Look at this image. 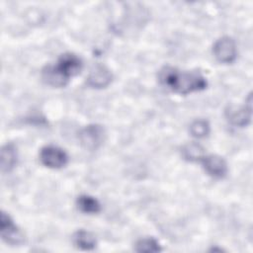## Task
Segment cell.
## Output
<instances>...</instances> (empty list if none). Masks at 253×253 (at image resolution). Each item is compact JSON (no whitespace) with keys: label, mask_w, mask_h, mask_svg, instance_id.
Masks as SVG:
<instances>
[{"label":"cell","mask_w":253,"mask_h":253,"mask_svg":"<svg viewBox=\"0 0 253 253\" xmlns=\"http://www.w3.org/2000/svg\"><path fill=\"white\" fill-rule=\"evenodd\" d=\"M158 79L164 87L180 95L203 91L208 87L207 78L200 72L179 70L173 66L161 68Z\"/></svg>","instance_id":"6da1fadb"},{"label":"cell","mask_w":253,"mask_h":253,"mask_svg":"<svg viewBox=\"0 0 253 253\" xmlns=\"http://www.w3.org/2000/svg\"><path fill=\"white\" fill-rule=\"evenodd\" d=\"M78 139L85 149L97 150L106 139V130L101 125L90 124L80 129Z\"/></svg>","instance_id":"7a4b0ae2"},{"label":"cell","mask_w":253,"mask_h":253,"mask_svg":"<svg viewBox=\"0 0 253 253\" xmlns=\"http://www.w3.org/2000/svg\"><path fill=\"white\" fill-rule=\"evenodd\" d=\"M40 160L42 165L50 169H60L68 162V155L64 149L56 145H45L40 151Z\"/></svg>","instance_id":"3957f363"},{"label":"cell","mask_w":253,"mask_h":253,"mask_svg":"<svg viewBox=\"0 0 253 253\" xmlns=\"http://www.w3.org/2000/svg\"><path fill=\"white\" fill-rule=\"evenodd\" d=\"M0 235L8 244L18 246L24 243L25 236L12 217L5 211H1L0 216Z\"/></svg>","instance_id":"277c9868"},{"label":"cell","mask_w":253,"mask_h":253,"mask_svg":"<svg viewBox=\"0 0 253 253\" xmlns=\"http://www.w3.org/2000/svg\"><path fill=\"white\" fill-rule=\"evenodd\" d=\"M54 67L66 80L69 81L70 78L78 75L81 72L83 62L77 54L65 52L59 56L57 62L54 64Z\"/></svg>","instance_id":"5b68a950"},{"label":"cell","mask_w":253,"mask_h":253,"mask_svg":"<svg viewBox=\"0 0 253 253\" xmlns=\"http://www.w3.org/2000/svg\"><path fill=\"white\" fill-rule=\"evenodd\" d=\"M212 53L220 63H232L237 56V47L234 40L228 36L219 38L212 46Z\"/></svg>","instance_id":"8992f818"},{"label":"cell","mask_w":253,"mask_h":253,"mask_svg":"<svg viewBox=\"0 0 253 253\" xmlns=\"http://www.w3.org/2000/svg\"><path fill=\"white\" fill-rule=\"evenodd\" d=\"M251 95L248 96V100L246 101L245 105L242 107H235L231 106L225 111V116L228 122L234 126H246L249 125L251 121Z\"/></svg>","instance_id":"52a82bcc"},{"label":"cell","mask_w":253,"mask_h":253,"mask_svg":"<svg viewBox=\"0 0 253 253\" xmlns=\"http://www.w3.org/2000/svg\"><path fill=\"white\" fill-rule=\"evenodd\" d=\"M204 170L212 178L222 179L228 172L226 161L216 154H206L200 161Z\"/></svg>","instance_id":"ba28073f"},{"label":"cell","mask_w":253,"mask_h":253,"mask_svg":"<svg viewBox=\"0 0 253 253\" xmlns=\"http://www.w3.org/2000/svg\"><path fill=\"white\" fill-rule=\"evenodd\" d=\"M86 79V83L89 87L102 89L109 86L112 82L113 75L108 67L103 64H97L90 70Z\"/></svg>","instance_id":"9c48e42d"},{"label":"cell","mask_w":253,"mask_h":253,"mask_svg":"<svg viewBox=\"0 0 253 253\" xmlns=\"http://www.w3.org/2000/svg\"><path fill=\"white\" fill-rule=\"evenodd\" d=\"M18 153L16 146L9 142L1 148V171L3 173L10 172L17 164Z\"/></svg>","instance_id":"30bf717a"},{"label":"cell","mask_w":253,"mask_h":253,"mask_svg":"<svg viewBox=\"0 0 253 253\" xmlns=\"http://www.w3.org/2000/svg\"><path fill=\"white\" fill-rule=\"evenodd\" d=\"M42 78L45 84L54 88L64 87L68 81L55 69L54 65H47L42 70Z\"/></svg>","instance_id":"8fae6325"},{"label":"cell","mask_w":253,"mask_h":253,"mask_svg":"<svg viewBox=\"0 0 253 253\" xmlns=\"http://www.w3.org/2000/svg\"><path fill=\"white\" fill-rule=\"evenodd\" d=\"M74 245L81 250H93L97 246V239L95 235L85 229L77 230L73 235Z\"/></svg>","instance_id":"7c38bea8"},{"label":"cell","mask_w":253,"mask_h":253,"mask_svg":"<svg viewBox=\"0 0 253 253\" xmlns=\"http://www.w3.org/2000/svg\"><path fill=\"white\" fill-rule=\"evenodd\" d=\"M76 205L79 211L87 214H96L101 211L100 202L90 195H80L76 200Z\"/></svg>","instance_id":"4fadbf2b"},{"label":"cell","mask_w":253,"mask_h":253,"mask_svg":"<svg viewBox=\"0 0 253 253\" xmlns=\"http://www.w3.org/2000/svg\"><path fill=\"white\" fill-rule=\"evenodd\" d=\"M181 153L184 159L191 162H200L206 155L204 147L197 142H191L184 145Z\"/></svg>","instance_id":"5bb4252c"},{"label":"cell","mask_w":253,"mask_h":253,"mask_svg":"<svg viewBox=\"0 0 253 253\" xmlns=\"http://www.w3.org/2000/svg\"><path fill=\"white\" fill-rule=\"evenodd\" d=\"M162 250L159 242L153 237L140 238L135 243V251L144 253H155Z\"/></svg>","instance_id":"9a60e30c"},{"label":"cell","mask_w":253,"mask_h":253,"mask_svg":"<svg viewBox=\"0 0 253 253\" xmlns=\"http://www.w3.org/2000/svg\"><path fill=\"white\" fill-rule=\"evenodd\" d=\"M190 133L196 138H205L210 134L211 126L207 120L199 119L190 125Z\"/></svg>","instance_id":"2e32d148"}]
</instances>
